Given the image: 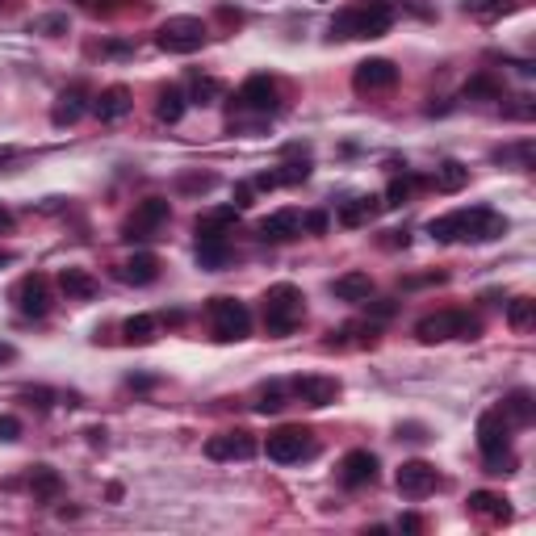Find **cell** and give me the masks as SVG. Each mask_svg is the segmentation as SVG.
Wrapping results in <instances>:
<instances>
[{"mask_svg":"<svg viewBox=\"0 0 536 536\" xmlns=\"http://www.w3.org/2000/svg\"><path fill=\"white\" fill-rule=\"evenodd\" d=\"M130 105H134V101H130V89H126V84H109V89H101L97 97H92L89 109L101 117V122H117V117L130 114Z\"/></svg>","mask_w":536,"mask_h":536,"instance_id":"obj_18","label":"cell"},{"mask_svg":"<svg viewBox=\"0 0 536 536\" xmlns=\"http://www.w3.org/2000/svg\"><path fill=\"white\" fill-rule=\"evenodd\" d=\"M0 360H13V348L9 344H0Z\"/></svg>","mask_w":536,"mask_h":536,"instance_id":"obj_52","label":"cell"},{"mask_svg":"<svg viewBox=\"0 0 536 536\" xmlns=\"http://www.w3.org/2000/svg\"><path fill=\"white\" fill-rule=\"evenodd\" d=\"M398 17L394 0H357L332 17V39H382Z\"/></svg>","mask_w":536,"mask_h":536,"instance_id":"obj_2","label":"cell"},{"mask_svg":"<svg viewBox=\"0 0 536 536\" xmlns=\"http://www.w3.org/2000/svg\"><path fill=\"white\" fill-rule=\"evenodd\" d=\"M352 84H357V92H385L398 84V67L390 59H365L352 72Z\"/></svg>","mask_w":536,"mask_h":536,"instance_id":"obj_16","label":"cell"},{"mask_svg":"<svg viewBox=\"0 0 536 536\" xmlns=\"http://www.w3.org/2000/svg\"><path fill=\"white\" fill-rule=\"evenodd\" d=\"M428 235L436 243H457V239H470V243H490L498 235H507V218L486 210V205H473V210H453L445 218H432L428 222Z\"/></svg>","mask_w":536,"mask_h":536,"instance_id":"obj_1","label":"cell"},{"mask_svg":"<svg viewBox=\"0 0 536 536\" xmlns=\"http://www.w3.org/2000/svg\"><path fill=\"white\" fill-rule=\"evenodd\" d=\"M255 453H260V440H255L252 432H243V428L218 432L205 440V457L210 461H252Z\"/></svg>","mask_w":536,"mask_h":536,"instance_id":"obj_11","label":"cell"},{"mask_svg":"<svg viewBox=\"0 0 536 536\" xmlns=\"http://www.w3.org/2000/svg\"><path fill=\"white\" fill-rule=\"evenodd\" d=\"M235 222H239V210H235V205H218L210 214H197L193 230H197V235H227Z\"/></svg>","mask_w":536,"mask_h":536,"instance_id":"obj_26","label":"cell"},{"mask_svg":"<svg viewBox=\"0 0 536 536\" xmlns=\"http://www.w3.org/2000/svg\"><path fill=\"white\" fill-rule=\"evenodd\" d=\"M59 290L67 298H92L97 294V277H92L89 268H64L59 272Z\"/></svg>","mask_w":536,"mask_h":536,"instance_id":"obj_27","label":"cell"},{"mask_svg":"<svg viewBox=\"0 0 536 536\" xmlns=\"http://www.w3.org/2000/svg\"><path fill=\"white\" fill-rule=\"evenodd\" d=\"M235 210H247V205H252V185H239V189H235Z\"/></svg>","mask_w":536,"mask_h":536,"instance_id":"obj_43","label":"cell"},{"mask_svg":"<svg viewBox=\"0 0 536 536\" xmlns=\"http://www.w3.org/2000/svg\"><path fill=\"white\" fill-rule=\"evenodd\" d=\"M503 419L511 423V428H528V423H532V390H511L507 398H503Z\"/></svg>","mask_w":536,"mask_h":536,"instance_id":"obj_24","label":"cell"},{"mask_svg":"<svg viewBox=\"0 0 536 536\" xmlns=\"http://www.w3.org/2000/svg\"><path fill=\"white\" fill-rule=\"evenodd\" d=\"M155 47L168 55H193L205 47V26L202 17H168L164 26L155 30Z\"/></svg>","mask_w":536,"mask_h":536,"instance_id":"obj_7","label":"cell"},{"mask_svg":"<svg viewBox=\"0 0 536 536\" xmlns=\"http://www.w3.org/2000/svg\"><path fill=\"white\" fill-rule=\"evenodd\" d=\"M382 210H385L382 197H352V202L340 205V222H344V227H365V222H373Z\"/></svg>","mask_w":536,"mask_h":536,"instance_id":"obj_21","label":"cell"},{"mask_svg":"<svg viewBox=\"0 0 536 536\" xmlns=\"http://www.w3.org/2000/svg\"><path fill=\"white\" fill-rule=\"evenodd\" d=\"M22 398H30V402H34V407H42V411H47V407H51V390H26V394H22Z\"/></svg>","mask_w":536,"mask_h":536,"instance_id":"obj_42","label":"cell"},{"mask_svg":"<svg viewBox=\"0 0 536 536\" xmlns=\"http://www.w3.org/2000/svg\"><path fill=\"white\" fill-rule=\"evenodd\" d=\"M385 235H390V239H385V247H398V243L407 247V230H385Z\"/></svg>","mask_w":536,"mask_h":536,"instance_id":"obj_47","label":"cell"},{"mask_svg":"<svg viewBox=\"0 0 536 536\" xmlns=\"http://www.w3.org/2000/svg\"><path fill=\"white\" fill-rule=\"evenodd\" d=\"M13 302H17V310H22L26 319H42V315L51 310V281H47L42 272H30V277L17 281Z\"/></svg>","mask_w":536,"mask_h":536,"instance_id":"obj_13","label":"cell"},{"mask_svg":"<svg viewBox=\"0 0 536 536\" xmlns=\"http://www.w3.org/2000/svg\"><path fill=\"white\" fill-rule=\"evenodd\" d=\"M84 9H109V0H80Z\"/></svg>","mask_w":536,"mask_h":536,"instance_id":"obj_50","label":"cell"},{"mask_svg":"<svg viewBox=\"0 0 536 536\" xmlns=\"http://www.w3.org/2000/svg\"><path fill=\"white\" fill-rule=\"evenodd\" d=\"M22 436V419L17 415H0V440H17Z\"/></svg>","mask_w":536,"mask_h":536,"instance_id":"obj_39","label":"cell"},{"mask_svg":"<svg viewBox=\"0 0 536 536\" xmlns=\"http://www.w3.org/2000/svg\"><path fill=\"white\" fill-rule=\"evenodd\" d=\"M369 310L377 319H390V315H394V302H369Z\"/></svg>","mask_w":536,"mask_h":536,"instance_id":"obj_45","label":"cell"},{"mask_svg":"<svg viewBox=\"0 0 536 536\" xmlns=\"http://www.w3.org/2000/svg\"><path fill=\"white\" fill-rule=\"evenodd\" d=\"M277 80L272 76H247L235 92V109H252V114H277Z\"/></svg>","mask_w":536,"mask_h":536,"instance_id":"obj_12","label":"cell"},{"mask_svg":"<svg viewBox=\"0 0 536 536\" xmlns=\"http://www.w3.org/2000/svg\"><path fill=\"white\" fill-rule=\"evenodd\" d=\"M255 235L264 243H290L294 235H302V214L298 210H277V214H268L260 227H255Z\"/></svg>","mask_w":536,"mask_h":536,"instance_id":"obj_17","label":"cell"},{"mask_svg":"<svg viewBox=\"0 0 536 536\" xmlns=\"http://www.w3.org/2000/svg\"><path fill=\"white\" fill-rule=\"evenodd\" d=\"M89 440L92 445H105V428H89Z\"/></svg>","mask_w":536,"mask_h":536,"instance_id":"obj_49","label":"cell"},{"mask_svg":"<svg viewBox=\"0 0 536 536\" xmlns=\"http://www.w3.org/2000/svg\"><path fill=\"white\" fill-rule=\"evenodd\" d=\"M180 189H189V193L202 189L205 193V189H214V177H210V172H202V177H180Z\"/></svg>","mask_w":536,"mask_h":536,"instance_id":"obj_40","label":"cell"},{"mask_svg":"<svg viewBox=\"0 0 536 536\" xmlns=\"http://www.w3.org/2000/svg\"><path fill=\"white\" fill-rule=\"evenodd\" d=\"M465 180H470V168L461 164V160H445V164L436 168L432 185L440 193H457V189H465Z\"/></svg>","mask_w":536,"mask_h":536,"instance_id":"obj_30","label":"cell"},{"mask_svg":"<svg viewBox=\"0 0 536 536\" xmlns=\"http://www.w3.org/2000/svg\"><path fill=\"white\" fill-rule=\"evenodd\" d=\"M302 319H307V294H302L298 285L281 281V285H272V290L264 294V327L272 335L298 332Z\"/></svg>","mask_w":536,"mask_h":536,"instance_id":"obj_4","label":"cell"},{"mask_svg":"<svg viewBox=\"0 0 536 536\" xmlns=\"http://www.w3.org/2000/svg\"><path fill=\"white\" fill-rule=\"evenodd\" d=\"M218 97H222V84H218V80H210V76L193 80V101L197 105H214Z\"/></svg>","mask_w":536,"mask_h":536,"instance_id":"obj_34","label":"cell"},{"mask_svg":"<svg viewBox=\"0 0 536 536\" xmlns=\"http://www.w3.org/2000/svg\"><path fill=\"white\" fill-rule=\"evenodd\" d=\"M532 323H536V302H532V298H511V302H507V327L528 332Z\"/></svg>","mask_w":536,"mask_h":536,"instance_id":"obj_31","label":"cell"},{"mask_svg":"<svg viewBox=\"0 0 536 536\" xmlns=\"http://www.w3.org/2000/svg\"><path fill=\"white\" fill-rule=\"evenodd\" d=\"M478 448L486 457V473H511L515 457H511V423L503 419V411H482L478 415Z\"/></svg>","mask_w":536,"mask_h":536,"instance_id":"obj_3","label":"cell"},{"mask_svg":"<svg viewBox=\"0 0 536 536\" xmlns=\"http://www.w3.org/2000/svg\"><path fill=\"white\" fill-rule=\"evenodd\" d=\"M230 260L227 235H197V264L202 268H222Z\"/></svg>","mask_w":536,"mask_h":536,"instance_id":"obj_25","label":"cell"},{"mask_svg":"<svg viewBox=\"0 0 536 536\" xmlns=\"http://www.w3.org/2000/svg\"><path fill=\"white\" fill-rule=\"evenodd\" d=\"M415 335L423 344H440V340H478L482 335V323L461 315V310H436V315H423L415 323Z\"/></svg>","mask_w":536,"mask_h":536,"instance_id":"obj_5","label":"cell"},{"mask_svg":"<svg viewBox=\"0 0 536 536\" xmlns=\"http://www.w3.org/2000/svg\"><path fill=\"white\" fill-rule=\"evenodd\" d=\"M168 214H172V205H168L164 197H147V202H139V205H134V214L126 218V227H122V239H130V243L155 239V230L168 222Z\"/></svg>","mask_w":536,"mask_h":536,"instance_id":"obj_9","label":"cell"},{"mask_svg":"<svg viewBox=\"0 0 536 536\" xmlns=\"http://www.w3.org/2000/svg\"><path fill=\"white\" fill-rule=\"evenodd\" d=\"M302 230H315V235H323V230H327V214H323V210H315V214H302Z\"/></svg>","mask_w":536,"mask_h":536,"instance_id":"obj_41","label":"cell"},{"mask_svg":"<svg viewBox=\"0 0 536 536\" xmlns=\"http://www.w3.org/2000/svg\"><path fill=\"white\" fill-rule=\"evenodd\" d=\"M155 277H160V260L151 252H134L122 264V281H130V285H151Z\"/></svg>","mask_w":536,"mask_h":536,"instance_id":"obj_23","label":"cell"},{"mask_svg":"<svg viewBox=\"0 0 536 536\" xmlns=\"http://www.w3.org/2000/svg\"><path fill=\"white\" fill-rule=\"evenodd\" d=\"M411 189H415V177H394L390 180V189H385L382 205H402L411 197Z\"/></svg>","mask_w":536,"mask_h":536,"instance_id":"obj_36","label":"cell"},{"mask_svg":"<svg viewBox=\"0 0 536 536\" xmlns=\"http://www.w3.org/2000/svg\"><path fill=\"white\" fill-rule=\"evenodd\" d=\"M465 9H470L473 17H486V22H490V17L507 13V9H511V0H465Z\"/></svg>","mask_w":536,"mask_h":536,"instance_id":"obj_35","label":"cell"},{"mask_svg":"<svg viewBox=\"0 0 536 536\" xmlns=\"http://www.w3.org/2000/svg\"><path fill=\"white\" fill-rule=\"evenodd\" d=\"M264 453H268V461H277V465H294V461H302V457H315V453H319V445H315V432H310V428H298V423H290V428L268 432Z\"/></svg>","mask_w":536,"mask_h":536,"instance_id":"obj_6","label":"cell"},{"mask_svg":"<svg viewBox=\"0 0 536 536\" xmlns=\"http://www.w3.org/2000/svg\"><path fill=\"white\" fill-rule=\"evenodd\" d=\"M64 26H67L64 17H47V22H39V26H34V30H64Z\"/></svg>","mask_w":536,"mask_h":536,"instance_id":"obj_48","label":"cell"},{"mask_svg":"<svg viewBox=\"0 0 536 536\" xmlns=\"http://www.w3.org/2000/svg\"><path fill=\"white\" fill-rule=\"evenodd\" d=\"M398 436H402V440H428L419 423H407V428H398Z\"/></svg>","mask_w":536,"mask_h":536,"instance_id":"obj_44","label":"cell"},{"mask_svg":"<svg viewBox=\"0 0 536 536\" xmlns=\"http://www.w3.org/2000/svg\"><path fill=\"white\" fill-rule=\"evenodd\" d=\"M4 264H13V255H9V252H0V268H4Z\"/></svg>","mask_w":536,"mask_h":536,"instance_id":"obj_53","label":"cell"},{"mask_svg":"<svg viewBox=\"0 0 536 536\" xmlns=\"http://www.w3.org/2000/svg\"><path fill=\"white\" fill-rule=\"evenodd\" d=\"M377 482V457H373L369 448H352L344 461H340V486L348 490H360V486Z\"/></svg>","mask_w":536,"mask_h":536,"instance_id":"obj_15","label":"cell"},{"mask_svg":"<svg viewBox=\"0 0 536 536\" xmlns=\"http://www.w3.org/2000/svg\"><path fill=\"white\" fill-rule=\"evenodd\" d=\"M402 532H423V520L419 515H402Z\"/></svg>","mask_w":536,"mask_h":536,"instance_id":"obj_46","label":"cell"},{"mask_svg":"<svg viewBox=\"0 0 536 536\" xmlns=\"http://www.w3.org/2000/svg\"><path fill=\"white\" fill-rule=\"evenodd\" d=\"M84 109H89V89H84V84H72V89L59 92V101H55V109H51V122L55 126H76Z\"/></svg>","mask_w":536,"mask_h":536,"instance_id":"obj_19","label":"cell"},{"mask_svg":"<svg viewBox=\"0 0 536 536\" xmlns=\"http://www.w3.org/2000/svg\"><path fill=\"white\" fill-rule=\"evenodd\" d=\"M122 335H126V344H151L155 340V319L151 315H134V319L122 323Z\"/></svg>","mask_w":536,"mask_h":536,"instance_id":"obj_32","label":"cell"},{"mask_svg":"<svg viewBox=\"0 0 536 536\" xmlns=\"http://www.w3.org/2000/svg\"><path fill=\"white\" fill-rule=\"evenodd\" d=\"M13 227V214H9V210H0V230H9Z\"/></svg>","mask_w":536,"mask_h":536,"instance_id":"obj_51","label":"cell"},{"mask_svg":"<svg viewBox=\"0 0 536 536\" xmlns=\"http://www.w3.org/2000/svg\"><path fill=\"white\" fill-rule=\"evenodd\" d=\"M272 177H277V185H302L310 177V164L307 160H290V164L272 168Z\"/></svg>","mask_w":536,"mask_h":536,"instance_id":"obj_33","label":"cell"},{"mask_svg":"<svg viewBox=\"0 0 536 536\" xmlns=\"http://www.w3.org/2000/svg\"><path fill=\"white\" fill-rule=\"evenodd\" d=\"M470 511H473V515H482V520H495V523L511 520L507 498L495 495V490H473V495H470Z\"/></svg>","mask_w":536,"mask_h":536,"instance_id":"obj_20","label":"cell"},{"mask_svg":"<svg viewBox=\"0 0 536 536\" xmlns=\"http://www.w3.org/2000/svg\"><path fill=\"white\" fill-rule=\"evenodd\" d=\"M281 407H285L281 385H264V390H260V402H255V411H260V415H277Z\"/></svg>","mask_w":536,"mask_h":536,"instance_id":"obj_38","label":"cell"},{"mask_svg":"<svg viewBox=\"0 0 536 536\" xmlns=\"http://www.w3.org/2000/svg\"><path fill=\"white\" fill-rule=\"evenodd\" d=\"M394 486L402 498H428V495H436L440 473H436L432 461H402L394 473Z\"/></svg>","mask_w":536,"mask_h":536,"instance_id":"obj_10","label":"cell"},{"mask_svg":"<svg viewBox=\"0 0 536 536\" xmlns=\"http://www.w3.org/2000/svg\"><path fill=\"white\" fill-rule=\"evenodd\" d=\"M30 490H34V498L51 503V498H59V490H64V478H59L51 465H34V470H30Z\"/></svg>","mask_w":536,"mask_h":536,"instance_id":"obj_28","label":"cell"},{"mask_svg":"<svg viewBox=\"0 0 536 536\" xmlns=\"http://www.w3.org/2000/svg\"><path fill=\"white\" fill-rule=\"evenodd\" d=\"M290 390H294V398H302L307 407H332L335 398H340V377H323V373H302V377H294L290 382Z\"/></svg>","mask_w":536,"mask_h":536,"instance_id":"obj_14","label":"cell"},{"mask_svg":"<svg viewBox=\"0 0 536 536\" xmlns=\"http://www.w3.org/2000/svg\"><path fill=\"white\" fill-rule=\"evenodd\" d=\"M465 97H503V84L498 80H490V76H473L470 84H465Z\"/></svg>","mask_w":536,"mask_h":536,"instance_id":"obj_37","label":"cell"},{"mask_svg":"<svg viewBox=\"0 0 536 536\" xmlns=\"http://www.w3.org/2000/svg\"><path fill=\"white\" fill-rule=\"evenodd\" d=\"M332 294L344 298V302H369L373 298V277L369 272H344V277H335Z\"/></svg>","mask_w":536,"mask_h":536,"instance_id":"obj_22","label":"cell"},{"mask_svg":"<svg viewBox=\"0 0 536 536\" xmlns=\"http://www.w3.org/2000/svg\"><path fill=\"white\" fill-rule=\"evenodd\" d=\"M205 315H210V327H214L218 340H247L252 335V315H247V307L243 302H235V298H210V307H205Z\"/></svg>","mask_w":536,"mask_h":536,"instance_id":"obj_8","label":"cell"},{"mask_svg":"<svg viewBox=\"0 0 536 536\" xmlns=\"http://www.w3.org/2000/svg\"><path fill=\"white\" fill-rule=\"evenodd\" d=\"M185 109H189V97L180 89H164L160 92V101H155V117L168 122V126H177L180 117H185Z\"/></svg>","mask_w":536,"mask_h":536,"instance_id":"obj_29","label":"cell"}]
</instances>
